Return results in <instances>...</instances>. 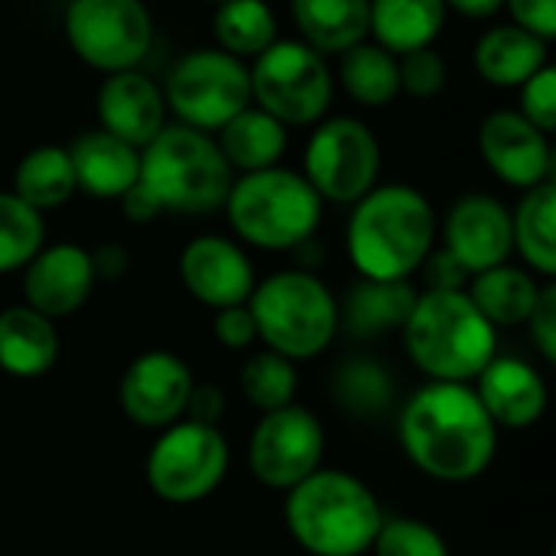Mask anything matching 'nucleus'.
Masks as SVG:
<instances>
[{
	"mask_svg": "<svg viewBox=\"0 0 556 556\" xmlns=\"http://www.w3.org/2000/svg\"><path fill=\"white\" fill-rule=\"evenodd\" d=\"M401 443L420 472L440 482H469L489 469L498 446V427L476 391L453 381H433L407 401L401 414Z\"/></svg>",
	"mask_w": 556,
	"mask_h": 556,
	"instance_id": "f257e3e1",
	"label": "nucleus"
},
{
	"mask_svg": "<svg viewBox=\"0 0 556 556\" xmlns=\"http://www.w3.org/2000/svg\"><path fill=\"white\" fill-rule=\"evenodd\" d=\"M345 244L365 280H407L437 244V212L414 186H375L352 205Z\"/></svg>",
	"mask_w": 556,
	"mask_h": 556,
	"instance_id": "f03ea898",
	"label": "nucleus"
},
{
	"mask_svg": "<svg viewBox=\"0 0 556 556\" xmlns=\"http://www.w3.org/2000/svg\"><path fill=\"white\" fill-rule=\"evenodd\" d=\"M384 525L375 492L336 469H316L287 492V528L313 556H362Z\"/></svg>",
	"mask_w": 556,
	"mask_h": 556,
	"instance_id": "7ed1b4c3",
	"label": "nucleus"
},
{
	"mask_svg": "<svg viewBox=\"0 0 556 556\" xmlns=\"http://www.w3.org/2000/svg\"><path fill=\"white\" fill-rule=\"evenodd\" d=\"M404 342L433 381L466 384L495 358V326L466 290H427L404 323Z\"/></svg>",
	"mask_w": 556,
	"mask_h": 556,
	"instance_id": "20e7f679",
	"label": "nucleus"
},
{
	"mask_svg": "<svg viewBox=\"0 0 556 556\" xmlns=\"http://www.w3.org/2000/svg\"><path fill=\"white\" fill-rule=\"evenodd\" d=\"M235 182L212 134L166 124L140 150V186L160 202L163 212L208 215L218 212Z\"/></svg>",
	"mask_w": 556,
	"mask_h": 556,
	"instance_id": "39448f33",
	"label": "nucleus"
},
{
	"mask_svg": "<svg viewBox=\"0 0 556 556\" xmlns=\"http://www.w3.org/2000/svg\"><path fill=\"white\" fill-rule=\"evenodd\" d=\"M222 208L231 231L261 251H296L316 235L323 218V199L303 173L287 166L235 176Z\"/></svg>",
	"mask_w": 556,
	"mask_h": 556,
	"instance_id": "423d86ee",
	"label": "nucleus"
},
{
	"mask_svg": "<svg viewBox=\"0 0 556 556\" xmlns=\"http://www.w3.org/2000/svg\"><path fill=\"white\" fill-rule=\"evenodd\" d=\"M248 309L257 339L290 362L316 358L339 329V303L309 270H280L254 283Z\"/></svg>",
	"mask_w": 556,
	"mask_h": 556,
	"instance_id": "0eeeda50",
	"label": "nucleus"
},
{
	"mask_svg": "<svg viewBox=\"0 0 556 556\" xmlns=\"http://www.w3.org/2000/svg\"><path fill=\"white\" fill-rule=\"evenodd\" d=\"M251 104L290 127L319 124L336 98V75L303 39H277L248 65Z\"/></svg>",
	"mask_w": 556,
	"mask_h": 556,
	"instance_id": "6e6552de",
	"label": "nucleus"
},
{
	"mask_svg": "<svg viewBox=\"0 0 556 556\" xmlns=\"http://www.w3.org/2000/svg\"><path fill=\"white\" fill-rule=\"evenodd\" d=\"M163 101L176 124L215 134L251 104L248 62L222 52L218 46L192 49L169 68Z\"/></svg>",
	"mask_w": 556,
	"mask_h": 556,
	"instance_id": "1a4fd4ad",
	"label": "nucleus"
},
{
	"mask_svg": "<svg viewBox=\"0 0 556 556\" xmlns=\"http://www.w3.org/2000/svg\"><path fill=\"white\" fill-rule=\"evenodd\" d=\"M381 140L378 134L349 114L323 117L303 150V179L323 202L355 205L378 186Z\"/></svg>",
	"mask_w": 556,
	"mask_h": 556,
	"instance_id": "9d476101",
	"label": "nucleus"
},
{
	"mask_svg": "<svg viewBox=\"0 0 556 556\" xmlns=\"http://www.w3.org/2000/svg\"><path fill=\"white\" fill-rule=\"evenodd\" d=\"M65 42L101 75L140 68L153 49V16L143 0H65Z\"/></svg>",
	"mask_w": 556,
	"mask_h": 556,
	"instance_id": "9b49d317",
	"label": "nucleus"
},
{
	"mask_svg": "<svg viewBox=\"0 0 556 556\" xmlns=\"http://www.w3.org/2000/svg\"><path fill=\"white\" fill-rule=\"evenodd\" d=\"M228 472V443L208 424H173L147 456L150 489L173 505L212 495Z\"/></svg>",
	"mask_w": 556,
	"mask_h": 556,
	"instance_id": "f8f14e48",
	"label": "nucleus"
},
{
	"mask_svg": "<svg viewBox=\"0 0 556 556\" xmlns=\"http://www.w3.org/2000/svg\"><path fill=\"white\" fill-rule=\"evenodd\" d=\"M326 437L319 420L296 404L264 414L251 437V472L261 485L290 492L323 463Z\"/></svg>",
	"mask_w": 556,
	"mask_h": 556,
	"instance_id": "ddd939ff",
	"label": "nucleus"
},
{
	"mask_svg": "<svg viewBox=\"0 0 556 556\" xmlns=\"http://www.w3.org/2000/svg\"><path fill=\"white\" fill-rule=\"evenodd\" d=\"M479 153L485 166L511 189H534L554 179V143L551 134L538 130L528 117L511 108L492 111L479 124Z\"/></svg>",
	"mask_w": 556,
	"mask_h": 556,
	"instance_id": "4468645a",
	"label": "nucleus"
},
{
	"mask_svg": "<svg viewBox=\"0 0 556 556\" xmlns=\"http://www.w3.org/2000/svg\"><path fill=\"white\" fill-rule=\"evenodd\" d=\"M446 251L469 270L482 274L498 264H508L511 241V208L485 192H469L453 202L443 222Z\"/></svg>",
	"mask_w": 556,
	"mask_h": 556,
	"instance_id": "2eb2a0df",
	"label": "nucleus"
},
{
	"mask_svg": "<svg viewBox=\"0 0 556 556\" xmlns=\"http://www.w3.org/2000/svg\"><path fill=\"white\" fill-rule=\"evenodd\" d=\"M182 287L202 303L218 309L244 306L254 293V267L241 244L222 235H199L179 254Z\"/></svg>",
	"mask_w": 556,
	"mask_h": 556,
	"instance_id": "dca6fc26",
	"label": "nucleus"
},
{
	"mask_svg": "<svg viewBox=\"0 0 556 556\" xmlns=\"http://www.w3.org/2000/svg\"><path fill=\"white\" fill-rule=\"evenodd\" d=\"M192 371L173 352H147L121 378V407L137 427H173L189 404Z\"/></svg>",
	"mask_w": 556,
	"mask_h": 556,
	"instance_id": "f3484780",
	"label": "nucleus"
},
{
	"mask_svg": "<svg viewBox=\"0 0 556 556\" xmlns=\"http://www.w3.org/2000/svg\"><path fill=\"white\" fill-rule=\"evenodd\" d=\"M91 251L62 241L42 244L39 254L23 267V306L36 309L46 319H62L81 309L94 290Z\"/></svg>",
	"mask_w": 556,
	"mask_h": 556,
	"instance_id": "a211bd4d",
	"label": "nucleus"
},
{
	"mask_svg": "<svg viewBox=\"0 0 556 556\" xmlns=\"http://www.w3.org/2000/svg\"><path fill=\"white\" fill-rule=\"evenodd\" d=\"M98 127L134 150H143L166 127L163 88L140 68L104 75L94 94Z\"/></svg>",
	"mask_w": 556,
	"mask_h": 556,
	"instance_id": "6ab92c4d",
	"label": "nucleus"
},
{
	"mask_svg": "<svg viewBox=\"0 0 556 556\" xmlns=\"http://www.w3.org/2000/svg\"><path fill=\"white\" fill-rule=\"evenodd\" d=\"M479 404L492 417L495 427L525 430L544 417L547 384L541 375L521 358H492L479 375Z\"/></svg>",
	"mask_w": 556,
	"mask_h": 556,
	"instance_id": "aec40b11",
	"label": "nucleus"
},
{
	"mask_svg": "<svg viewBox=\"0 0 556 556\" xmlns=\"http://www.w3.org/2000/svg\"><path fill=\"white\" fill-rule=\"evenodd\" d=\"M68 160L78 192L91 199H117L140 179V150L98 130H85L72 140Z\"/></svg>",
	"mask_w": 556,
	"mask_h": 556,
	"instance_id": "412c9836",
	"label": "nucleus"
},
{
	"mask_svg": "<svg viewBox=\"0 0 556 556\" xmlns=\"http://www.w3.org/2000/svg\"><path fill=\"white\" fill-rule=\"evenodd\" d=\"M472 65L495 88H521L531 75L551 65V42L515 26L495 23L472 46Z\"/></svg>",
	"mask_w": 556,
	"mask_h": 556,
	"instance_id": "4be33fe9",
	"label": "nucleus"
},
{
	"mask_svg": "<svg viewBox=\"0 0 556 556\" xmlns=\"http://www.w3.org/2000/svg\"><path fill=\"white\" fill-rule=\"evenodd\" d=\"M446 16L443 0H368V39L391 55L427 49L440 39Z\"/></svg>",
	"mask_w": 556,
	"mask_h": 556,
	"instance_id": "5701e85b",
	"label": "nucleus"
},
{
	"mask_svg": "<svg viewBox=\"0 0 556 556\" xmlns=\"http://www.w3.org/2000/svg\"><path fill=\"white\" fill-rule=\"evenodd\" d=\"M212 137H215L225 163L231 166V173H241V176L280 166L287 143H290V130L277 117L261 111L257 104H248L244 111H238Z\"/></svg>",
	"mask_w": 556,
	"mask_h": 556,
	"instance_id": "b1692460",
	"label": "nucleus"
},
{
	"mask_svg": "<svg viewBox=\"0 0 556 556\" xmlns=\"http://www.w3.org/2000/svg\"><path fill=\"white\" fill-rule=\"evenodd\" d=\"M59 358V332L52 319L29 306L0 313V368L13 378H39Z\"/></svg>",
	"mask_w": 556,
	"mask_h": 556,
	"instance_id": "393cba45",
	"label": "nucleus"
},
{
	"mask_svg": "<svg viewBox=\"0 0 556 556\" xmlns=\"http://www.w3.org/2000/svg\"><path fill=\"white\" fill-rule=\"evenodd\" d=\"M290 16L319 55H342L368 39V0H290Z\"/></svg>",
	"mask_w": 556,
	"mask_h": 556,
	"instance_id": "a878e982",
	"label": "nucleus"
},
{
	"mask_svg": "<svg viewBox=\"0 0 556 556\" xmlns=\"http://www.w3.org/2000/svg\"><path fill=\"white\" fill-rule=\"evenodd\" d=\"M417 290L410 280H358L345 306L339 309V319H345L352 336H384L394 329H404V323L414 313Z\"/></svg>",
	"mask_w": 556,
	"mask_h": 556,
	"instance_id": "bb28decb",
	"label": "nucleus"
},
{
	"mask_svg": "<svg viewBox=\"0 0 556 556\" xmlns=\"http://www.w3.org/2000/svg\"><path fill=\"white\" fill-rule=\"evenodd\" d=\"M10 192L16 199H23L29 208H36L39 215L52 212V208H62L78 192L75 169H72V160H68V147L39 143V147L26 150L23 160L16 163Z\"/></svg>",
	"mask_w": 556,
	"mask_h": 556,
	"instance_id": "cd10ccee",
	"label": "nucleus"
},
{
	"mask_svg": "<svg viewBox=\"0 0 556 556\" xmlns=\"http://www.w3.org/2000/svg\"><path fill=\"white\" fill-rule=\"evenodd\" d=\"M336 85L362 108H388L401 94V75H397V55L381 49L371 39L355 42L339 55Z\"/></svg>",
	"mask_w": 556,
	"mask_h": 556,
	"instance_id": "c85d7f7f",
	"label": "nucleus"
},
{
	"mask_svg": "<svg viewBox=\"0 0 556 556\" xmlns=\"http://www.w3.org/2000/svg\"><path fill=\"white\" fill-rule=\"evenodd\" d=\"M511 241L525 264L554 280L556 274V189L554 179L528 189L511 212Z\"/></svg>",
	"mask_w": 556,
	"mask_h": 556,
	"instance_id": "c756f323",
	"label": "nucleus"
},
{
	"mask_svg": "<svg viewBox=\"0 0 556 556\" xmlns=\"http://www.w3.org/2000/svg\"><path fill=\"white\" fill-rule=\"evenodd\" d=\"M466 293L492 326H521L541 296V283L521 267L498 264L492 270L472 274V287Z\"/></svg>",
	"mask_w": 556,
	"mask_h": 556,
	"instance_id": "7c9ffc66",
	"label": "nucleus"
},
{
	"mask_svg": "<svg viewBox=\"0 0 556 556\" xmlns=\"http://www.w3.org/2000/svg\"><path fill=\"white\" fill-rule=\"evenodd\" d=\"M212 36L222 52L251 62L280 39V23L267 0H225L215 3Z\"/></svg>",
	"mask_w": 556,
	"mask_h": 556,
	"instance_id": "2f4dec72",
	"label": "nucleus"
},
{
	"mask_svg": "<svg viewBox=\"0 0 556 556\" xmlns=\"http://www.w3.org/2000/svg\"><path fill=\"white\" fill-rule=\"evenodd\" d=\"M46 244V222L13 192L0 189V274L23 270Z\"/></svg>",
	"mask_w": 556,
	"mask_h": 556,
	"instance_id": "473e14b6",
	"label": "nucleus"
},
{
	"mask_svg": "<svg viewBox=\"0 0 556 556\" xmlns=\"http://www.w3.org/2000/svg\"><path fill=\"white\" fill-rule=\"evenodd\" d=\"M241 391L264 414L293 404V394H296L293 362L277 355V352H270V349L267 352H254L244 362V368H241Z\"/></svg>",
	"mask_w": 556,
	"mask_h": 556,
	"instance_id": "72a5a7b5",
	"label": "nucleus"
},
{
	"mask_svg": "<svg viewBox=\"0 0 556 556\" xmlns=\"http://www.w3.org/2000/svg\"><path fill=\"white\" fill-rule=\"evenodd\" d=\"M391 378L375 362H352L336 378V397L352 414H381L391 404Z\"/></svg>",
	"mask_w": 556,
	"mask_h": 556,
	"instance_id": "f704fd0d",
	"label": "nucleus"
},
{
	"mask_svg": "<svg viewBox=\"0 0 556 556\" xmlns=\"http://www.w3.org/2000/svg\"><path fill=\"white\" fill-rule=\"evenodd\" d=\"M371 547L375 556H450L446 541L430 525L414 518L384 521Z\"/></svg>",
	"mask_w": 556,
	"mask_h": 556,
	"instance_id": "c9c22d12",
	"label": "nucleus"
},
{
	"mask_svg": "<svg viewBox=\"0 0 556 556\" xmlns=\"http://www.w3.org/2000/svg\"><path fill=\"white\" fill-rule=\"evenodd\" d=\"M397 75H401V91L417 101H433L437 94H443L450 78L446 59L433 46L397 55Z\"/></svg>",
	"mask_w": 556,
	"mask_h": 556,
	"instance_id": "e433bc0d",
	"label": "nucleus"
},
{
	"mask_svg": "<svg viewBox=\"0 0 556 556\" xmlns=\"http://www.w3.org/2000/svg\"><path fill=\"white\" fill-rule=\"evenodd\" d=\"M521 101H518V114L528 117L538 130L551 134L556 130V65H544L538 75H531L521 88Z\"/></svg>",
	"mask_w": 556,
	"mask_h": 556,
	"instance_id": "4c0bfd02",
	"label": "nucleus"
},
{
	"mask_svg": "<svg viewBox=\"0 0 556 556\" xmlns=\"http://www.w3.org/2000/svg\"><path fill=\"white\" fill-rule=\"evenodd\" d=\"M511 23L541 36L544 42L556 39V0H505Z\"/></svg>",
	"mask_w": 556,
	"mask_h": 556,
	"instance_id": "58836bf2",
	"label": "nucleus"
},
{
	"mask_svg": "<svg viewBox=\"0 0 556 556\" xmlns=\"http://www.w3.org/2000/svg\"><path fill=\"white\" fill-rule=\"evenodd\" d=\"M528 323H531V336H534L541 355L547 362H556V287L551 280L541 287V296H538Z\"/></svg>",
	"mask_w": 556,
	"mask_h": 556,
	"instance_id": "ea45409f",
	"label": "nucleus"
},
{
	"mask_svg": "<svg viewBox=\"0 0 556 556\" xmlns=\"http://www.w3.org/2000/svg\"><path fill=\"white\" fill-rule=\"evenodd\" d=\"M420 270H424L427 290H463L472 280V274L446 248H440V251L433 248L427 254V261L420 264Z\"/></svg>",
	"mask_w": 556,
	"mask_h": 556,
	"instance_id": "a19ab883",
	"label": "nucleus"
},
{
	"mask_svg": "<svg viewBox=\"0 0 556 556\" xmlns=\"http://www.w3.org/2000/svg\"><path fill=\"white\" fill-rule=\"evenodd\" d=\"M215 339L225 345V349H248L257 342V326H254V316L244 306H228V309H218L215 316Z\"/></svg>",
	"mask_w": 556,
	"mask_h": 556,
	"instance_id": "79ce46f5",
	"label": "nucleus"
},
{
	"mask_svg": "<svg viewBox=\"0 0 556 556\" xmlns=\"http://www.w3.org/2000/svg\"><path fill=\"white\" fill-rule=\"evenodd\" d=\"M121 208H124V215L130 218V222H137V225H147V222H153V218H160L163 215V208H160V202L140 186V179L121 195Z\"/></svg>",
	"mask_w": 556,
	"mask_h": 556,
	"instance_id": "37998d69",
	"label": "nucleus"
},
{
	"mask_svg": "<svg viewBox=\"0 0 556 556\" xmlns=\"http://www.w3.org/2000/svg\"><path fill=\"white\" fill-rule=\"evenodd\" d=\"M186 410L192 414V420H195V424H208V427H215V424H218V417H222V410H225V397H222V391H215V388H192Z\"/></svg>",
	"mask_w": 556,
	"mask_h": 556,
	"instance_id": "c03bdc74",
	"label": "nucleus"
},
{
	"mask_svg": "<svg viewBox=\"0 0 556 556\" xmlns=\"http://www.w3.org/2000/svg\"><path fill=\"white\" fill-rule=\"evenodd\" d=\"M130 257L121 244H101L98 251H91V267H94V277H121L127 270Z\"/></svg>",
	"mask_w": 556,
	"mask_h": 556,
	"instance_id": "a18cd8bd",
	"label": "nucleus"
},
{
	"mask_svg": "<svg viewBox=\"0 0 556 556\" xmlns=\"http://www.w3.org/2000/svg\"><path fill=\"white\" fill-rule=\"evenodd\" d=\"M446 10L466 16V20H492L505 10V0H443Z\"/></svg>",
	"mask_w": 556,
	"mask_h": 556,
	"instance_id": "49530a36",
	"label": "nucleus"
},
{
	"mask_svg": "<svg viewBox=\"0 0 556 556\" xmlns=\"http://www.w3.org/2000/svg\"><path fill=\"white\" fill-rule=\"evenodd\" d=\"M205 3H212V7H215V3H225V0H205Z\"/></svg>",
	"mask_w": 556,
	"mask_h": 556,
	"instance_id": "de8ad7c7",
	"label": "nucleus"
}]
</instances>
